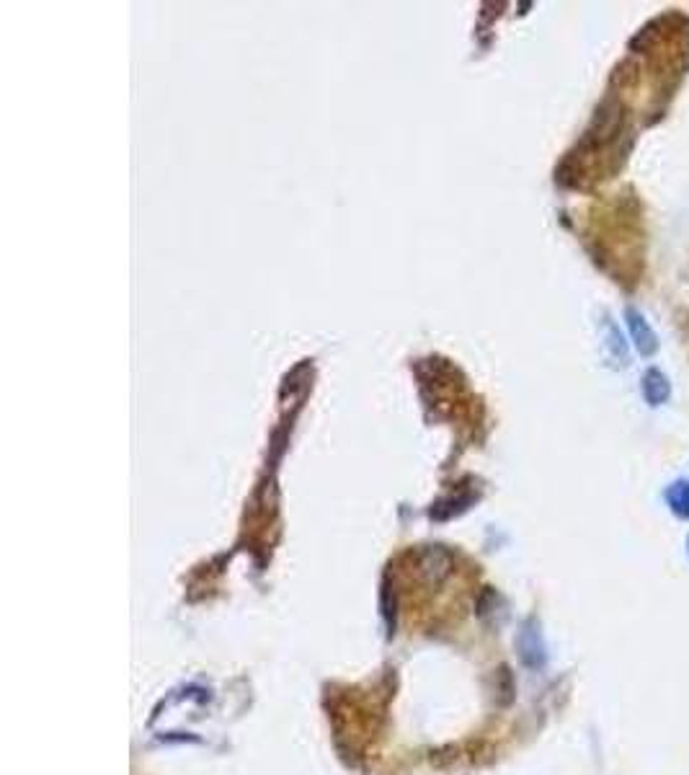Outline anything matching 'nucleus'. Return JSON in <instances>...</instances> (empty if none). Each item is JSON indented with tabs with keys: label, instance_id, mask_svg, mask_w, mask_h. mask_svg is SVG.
<instances>
[{
	"label": "nucleus",
	"instance_id": "3",
	"mask_svg": "<svg viewBox=\"0 0 689 775\" xmlns=\"http://www.w3.org/2000/svg\"><path fill=\"white\" fill-rule=\"evenodd\" d=\"M667 505L671 513H675L679 519H689V481L685 478H679L671 486H667Z\"/></svg>",
	"mask_w": 689,
	"mask_h": 775
},
{
	"label": "nucleus",
	"instance_id": "2",
	"mask_svg": "<svg viewBox=\"0 0 689 775\" xmlns=\"http://www.w3.org/2000/svg\"><path fill=\"white\" fill-rule=\"evenodd\" d=\"M669 396H671L669 378L661 370L651 367V370L643 375V398L651 406H661L669 401Z\"/></svg>",
	"mask_w": 689,
	"mask_h": 775
},
{
	"label": "nucleus",
	"instance_id": "4",
	"mask_svg": "<svg viewBox=\"0 0 689 775\" xmlns=\"http://www.w3.org/2000/svg\"><path fill=\"white\" fill-rule=\"evenodd\" d=\"M687 548H689V540H687Z\"/></svg>",
	"mask_w": 689,
	"mask_h": 775
},
{
	"label": "nucleus",
	"instance_id": "1",
	"mask_svg": "<svg viewBox=\"0 0 689 775\" xmlns=\"http://www.w3.org/2000/svg\"><path fill=\"white\" fill-rule=\"evenodd\" d=\"M625 318H628L630 337H632V341H636L640 355L653 357L656 351H659V337H656L653 326L646 321V316H640L638 310H632V308L625 310Z\"/></svg>",
	"mask_w": 689,
	"mask_h": 775
}]
</instances>
